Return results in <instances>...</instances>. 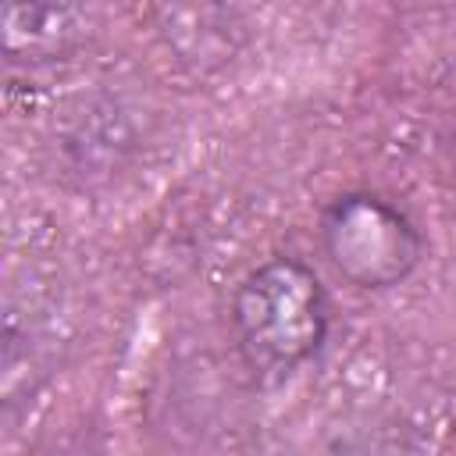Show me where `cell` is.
I'll list each match as a JSON object with an SVG mask.
<instances>
[{"label":"cell","instance_id":"1","mask_svg":"<svg viewBox=\"0 0 456 456\" xmlns=\"http://www.w3.org/2000/svg\"><path fill=\"white\" fill-rule=\"evenodd\" d=\"M331 303L317 271L299 256L256 264L232 296V331L249 370L285 378L328 342Z\"/></svg>","mask_w":456,"mask_h":456},{"label":"cell","instance_id":"2","mask_svg":"<svg viewBox=\"0 0 456 456\" xmlns=\"http://www.w3.org/2000/svg\"><path fill=\"white\" fill-rule=\"evenodd\" d=\"M328 264L356 289L403 285L424 260L420 228L378 192H342L321 214Z\"/></svg>","mask_w":456,"mask_h":456},{"label":"cell","instance_id":"3","mask_svg":"<svg viewBox=\"0 0 456 456\" xmlns=\"http://www.w3.org/2000/svg\"><path fill=\"white\" fill-rule=\"evenodd\" d=\"M452 167H456V128H452Z\"/></svg>","mask_w":456,"mask_h":456}]
</instances>
